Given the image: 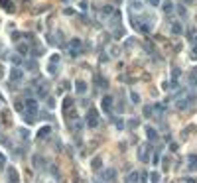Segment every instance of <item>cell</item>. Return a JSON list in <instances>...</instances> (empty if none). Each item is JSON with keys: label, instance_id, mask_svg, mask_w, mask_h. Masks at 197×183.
<instances>
[{"label": "cell", "instance_id": "18", "mask_svg": "<svg viewBox=\"0 0 197 183\" xmlns=\"http://www.w3.org/2000/svg\"><path fill=\"white\" fill-rule=\"evenodd\" d=\"M140 30H142V32H152V22H150V24H148V22H146V24H140Z\"/></svg>", "mask_w": 197, "mask_h": 183}, {"label": "cell", "instance_id": "24", "mask_svg": "<svg viewBox=\"0 0 197 183\" xmlns=\"http://www.w3.org/2000/svg\"><path fill=\"white\" fill-rule=\"evenodd\" d=\"M114 126H116L118 130H122V128H124V122H122V120L118 118V120H114Z\"/></svg>", "mask_w": 197, "mask_h": 183}, {"label": "cell", "instance_id": "23", "mask_svg": "<svg viewBox=\"0 0 197 183\" xmlns=\"http://www.w3.org/2000/svg\"><path fill=\"white\" fill-rule=\"evenodd\" d=\"M130 98H132V102H140V97H138V93H130Z\"/></svg>", "mask_w": 197, "mask_h": 183}, {"label": "cell", "instance_id": "5", "mask_svg": "<svg viewBox=\"0 0 197 183\" xmlns=\"http://www.w3.org/2000/svg\"><path fill=\"white\" fill-rule=\"evenodd\" d=\"M101 108H103L107 114H110V110H112V98H110V97H105L103 100H101Z\"/></svg>", "mask_w": 197, "mask_h": 183}, {"label": "cell", "instance_id": "20", "mask_svg": "<svg viewBox=\"0 0 197 183\" xmlns=\"http://www.w3.org/2000/svg\"><path fill=\"white\" fill-rule=\"evenodd\" d=\"M112 10H114L112 6H105V8L101 10V14H103V16H109V14H112Z\"/></svg>", "mask_w": 197, "mask_h": 183}, {"label": "cell", "instance_id": "10", "mask_svg": "<svg viewBox=\"0 0 197 183\" xmlns=\"http://www.w3.org/2000/svg\"><path fill=\"white\" fill-rule=\"evenodd\" d=\"M191 100H193L191 97H189V98H181V100H177V108H181V110H185V108L189 107V104H191Z\"/></svg>", "mask_w": 197, "mask_h": 183}, {"label": "cell", "instance_id": "19", "mask_svg": "<svg viewBox=\"0 0 197 183\" xmlns=\"http://www.w3.org/2000/svg\"><path fill=\"white\" fill-rule=\"evenodd\" d=\"M34 165H36V167H44V158H38V156H36V158H34Z\"/></svg>", "mask_w": 197, "mask_h": 183}, {"label": "cell", "instance_id": "33", "mask_svg": "<svg viewBox=\"0 0 197 183\" xmlns=\"http://www.w3.org/2000/svg\"><path fill=\"white\" fill-rule=\"evenodd\" d=\"M191 57H193V59H197V47H193V53H191Z\"/></svg>", "mask_w": 197, "mask_h": 183}, {"label": "cell", "instance_id": "4", "mask_svg": "<svg viewBox=\"0 0 197 183\" xmlns=\"http://www.w3.org/2000/svg\"><path fill=\"white\" fill-rule=\"evenodd\" d=\"M57 65H59V55L55 53V55H51V59H49V67H47L51 75H55V73H57Z\"/></svg>", "mask_w": 197, "mask_h": 183}, {"label": "cell", "instance_id": "2", "mask_svg": "<svg viewBox=\"0 0 197 183\" xmlns=\"http://www.w3.org/2000/svg\"><path fill=\"white\" fill-rule=\"evenodd\" d=\"M24 79V69H20V67H14L10 71V81L12 83H18V81H22Z\"/></svg>", "mask_w": 197, "mask_h": 183}, {"label": "cell", "instance_id": "30", "mask_svg": "<svg viewBox=\"0 0 197 183\" xmlns=\"http://www.w3.org/2000/svg\"><path fill=\"white\" fill-rule=\"evenodd\" d=\"M164 12H166V14H170V12H172V4H170V2L164 6Z\"/></svg>", "mask_w": 197, "mask_h": 183}, {"label": "cell", "instance_id": "7", "mask_svg": "<svg viewBox=\"0 0 197 183\" xmlns=\"http://www.w3.org/2000/svg\"><path fill=\"white\" fill-rule=\"evenodd\" d=\"M75 91H77V93H79V95H85V93H87V83L79 79V81H77V83H75Z\"/></svg>", "mask_w": 197, "mask_h": 183}, {"label": "cell", "instance_id": "29", "mask_svg": "<svg viewBox=\"0 0 197 183\" xmlns=\"http://www.w3.org/2000/svg\"><path fill=\"white\" fill-rule=\"evenodd\" d=\"M28 67H30V71H36V61H28Z\"/></svg>", "mask_w": 197, "mask_h": 183}, {"label": "cell", "instance_id": "3", "mask_svg": "<svg viewBox=\"0 0 197 183\" xmlns=\"http://www.w3.org/2000/svg\"><path fill=\"white\" fill-rule=\"evenodd\" d=\"M101 177H103L105 181L112 183V181H114V179H116V169H112V167H109V169H105V171L101 173Z\"/></svg>", "mask_w": 197, "mask_h": 183}, {"label": "cell", "instance_id": "6", "mask_svg": "<svg viewBox=\"0 0 197 183\" xmlns=\"http://www.w3.org/2000/svg\"><path fill=\"white\" fill-rule=\"evenodd\" d=\"M150 152H152V148H150V146H142V148H140V152H138V158H140L142 162H148V154H150Z\"/></svg>", "mask_w": 197, "mask_h": 183}, {"label": "cell", "instance_id": "1", "mask_svg": "<svg viewBox=\"0 0 197 183\" xmlns=\"http://www.w3.org/2000/svg\"><path fill=\"white\" fill-rule=\"evenodd\" d=\"M87 126L89 128H97L99 126V112L95 110V108H91L87 114Z\"/></svg>", "mask_w": 197, "mask_h": 183}, {"label": "cell", "instance_id": "32", "mask_svg": "<svg viewBox=\"0 0 197 183\" xmlns=\"http://www.w3.org/2000/svg\"><path fill=\"white\" fill-rule=\"evenodd\" d=\"M2 167H4V156L0 154V169H2Z\"/></svg>", "mask_w": 197, "mask_h": 183}, {"label": "cell", "instance_id": "16", "mask_svg": "<svg viewBox=\"0 0 197 183\" xmlns=\"http://www.w3.org/2000/svg\"><path fill=\"white\" fill-rule=\"evenodd\" d=\"M172 32H174L175 36H179V33L183 32V26H181V24H174V26H172Z\"/></svg>", "mask_w": 197, "mask_h": 183}, {"label": "cell", "instance_id": "14", "mask_svg": "<svg viewBox=\"0 0 197 183\" xmlns=\"http://www.w3.org/2000/svg\"><path fill=\"white\" fill-rule=\"evenodd\" d=\"M18 134H20L22 140H28V138H30V130H28V128H20V130H18Z\"/></svg>", "mask_w": 197, "mask_h": 183}, {"label": "cell", "instance_id": "11", "mask_svg": "<svg viewBox=\"0 0 197 183\" xmlns=\"http://www.w3.org/2000/svg\"><path fill=\"white\" fill-rule=\"evenodd\" d=\"M146 138H148L150 142H156V140H158V134H156V130H154V128H146Z\"/></svg>", "mask_w": 197, "mask_h": 183}, {"label": "cell", "instance_id": "28", "mask_svg": "<svg viewBox=\"0 0 197 183\" xmlns=\"http://www.w3.org/2000/svg\"><path fill=\"white\" fill-rule=\"evenodd\" d=\"M132 8H134V10H140V8H142V4H140V2H134V0H132Z\"/></svg>", "mask_w": 197, "mask_h": 183}, {"label": "cell", "instance_id": "13", "mask_svg": "<svg viewBox=\"0 0 197 183\" xmlns=\"http://www.w3.org/2000/svg\"><path fill=\"white\" fill-rule=\"evenodd\" d=\"M28 51H30V47H28L26 43H20V45H18V53L22 55V57H24L26 53H28Z\"/></svg>", "mask_w": 197, "mask_h": 183}, {"label": "cell", "instance_id": "8", "mask_svg": "<svg viewBox=\"0 0 197 183\" xmlns=\"http://www.w3.org/2000/svg\"><path fill=\"white\" fill-rule=\"evenodd\" d=\"M6 175H8V181H10V183H18V171H16L14 167H8Z\"/></svg>", "mask_w": 197, "mask_h": 183}, {"label": "cell", "instance_id": "12", "mask_svg": "<svg viewBox=\"0 0 197 183\" xmlns=\"http://www.w3.org/2000/svg\"><path fill=\"white\" fill-rule=\"evenodd\" d=\"M49 132H51V128H49V126H44V128L38 132V138H47V136H49Z\"/></svg>", "mask_w": 197, "mask_h": 183}, {"label": "cell", "instance_id": "26", "mask_svg": "<svg viewBox=\"0 0 197 183\" xmlns=\"http://www.w3.org/2000/svg\"><path fill=\"white\" fill-rule=\"evenodd\" d=\"M148 181V173L144 171V173H140V183H146Z\"/></svg>", "mask_w": 197, "mask_h": 183}, {"label": "cell", "instance_id": "17", "mask_svg": "<svg viewBox=\"0 0 197 183\" xmlns=\"http://www.w3.org/2000/svg\"><path fill=\"white\" fill-rule=\"evenodd\" d=\"M189 167H191V169H195V167H197V156H195V154L189 156Z\"/></svg>", "mask_w": 197, "mask_h": 183}, {"label": "cell", "instance_id": "22", "mask_svg": "<svg viewBox=\"0 0 197 183\" xmlns=\"http://www.w3.org/2000/svg\"><path fill=\"white\" fill-rule=\"evenodd\" d=\"M152 112H154L152 107H144V114H146V116H152Z\"/></svg>", "mask_w": 197, "mask_h": 183}, {"label": "cell", "instance_id": "27", "mask_svg": "<svg viewBox=\"0 0 197 183\" xmlns=\"http://www.w3.org/2000/svg\"><path fill=\"white\" fill-rule=\"evenodd\" d=\"M93 167H95V169H99V167H101V160H99V158H95V160H93Z\"/></svg>", "mask_w": 197, "mask_h": 183}, {"label": "cell", "instance_id": "35", "mask_svg": "<svg viewBox=\"0 0 197 183\" xmlns=\"http://www.w3.org/2000/svg\"><path fill=\"white\" fill-rule=\"evenodd\" d=\"M185 183H195V181H193L191 177H187V179H185Z\"/></svg>", "mask_w": 197, "mask_h": 183}, {"label": "cell", "instance_id": "34", "mask_svg": "<svg viewBox=\"0 0 197 183\" xmlns=\"http://www.w3.org/2000/svg\"><path fill=\"white\" fill-rule=\"evenodd\" d=\"M150 4H152V6H158V4H160V0H150Z\"/></svg>", "mask_w": 197, "mask_h": 183}, {"label": "cell", "instance_id": "25", "mask_svg": "<svg viewBox=\"0 0 197 183\" xmlns=\"http://www.w3.org/2000/svg\"><path fill=\"white\" fill-rule=\"evenodd\" d=\"M0 142H2L4 146H8V148H12V142L8 140V138H4V136H2V138H0Z\"/></svg>", "mask_w": 197, "mask_h": 183}, {"label": "cell", "instance_id": "15", "mask_svg": "<svg viewBox=\"0 0 197 183\" xmlns=\"http://www.w3.org/2000/svg\"><path fill=\"white\" fill-rule=\"evenodd\" d=\"M69 47H71V49H75V51H81V42H79V40H71Z\"/></svg>", "mask_w": 197, "mask_h": 183}, {"label": "cell", "instance_id": "21", "mask_svg": "<svg viewBox=\"0 0 197 183\" xmlns=\"http://www.w3.org/2000/svg\"><path fill=\"white\" fill-rule=\"evenodd\" d=\"M150 181H152V183H160V173L152 171V175H150Z\"/></svg>", "mask_w": 197, "mask_h": 183}, {"label": "cell", "instance_id": "31", "mask_svg": "<svg viewBox=\"0 0 197 183\" xmlns=\"http://www.w3.org/2000/svg\"><path fill=\"white\" fill-rule=\"evenodd\" d=\"M81 8H83V10H87V8H89V2H85V0H81Z\"/></svg>", "mask_w": 197, "mask_h": 183}, {"label": "cell", "instance_id": "9", "mask_svg": "<svg viewBox=\"0 0 197 183\" xmlns=\"http://www.w3.org/2000/svg\"><path fill=\"white\" fill-rule=\"evenodd\" d=\"M140 173L138 171H132V173H128V177H126V183H140Z\"/></svg>", "mask_w": 197, "mask_h": 183}]
</instances>
